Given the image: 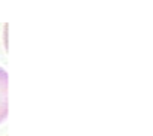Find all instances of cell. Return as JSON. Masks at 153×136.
I'll list each match as a JSON object with an SVG mask.
<instances>
[{"mask_svg":"<svg viewBox=\"0 0 153 136\" xmlns=\"http://www.w3.org/2000/svg\"><path fill=\"white\" fill-rule=\"evenodd\" d=\"M8 117V72L0 66V123Z\"/></svg>","mask_w":153,"mask_h":136,"instance_id":"6da1fadb","label":"cell"}]
</instances>
